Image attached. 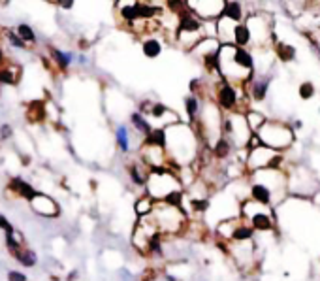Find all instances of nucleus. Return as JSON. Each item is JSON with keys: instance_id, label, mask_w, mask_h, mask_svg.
Returning <instances> with one entry per match:
<instances>
[{"instance_id": "obj_1", "label": "nucleus", "mask_w": 320, "mask_h": 281, "mask_svg": "<svg viewBox=\"0 0 320 281\" xmlns=\"http://www.w3.org/2000/svg\"><path fill=\"white\" fill-rule=\"evenodd\" d=\"M166 159L171 170L190 166L198 155V134L192 125H183L181 121L166 127Z\"/></svg>"}, {"instance_id": "obj_2", "label": "nucleus", "mask_w": 320, "mask_h": 281, "mask_svg": "<svg viewBox=\"0 0 320 281\" xmlns=\"http://www.w3.org/2000/svg\"><path fill=\"white\" fill-rule=\"evenodd\" d=\"M173 191H183V185L177 178V172L170 166L151 168L149 178L145 183V195L151 196L155 202H162Z\"/></svg>"}, {"instance_id": "obj_3", "label": "nucleus", "mask_w": 320, "mask_h": 281, "mask_svg": "<svg viewBox=\"0 0 320 281\" xmlns=\"http://www.w3.org/2000/svg\"><path fill=\"white\" fill-rule=\"evenodd\" d=\"M243 213L249 217L252 229H256V231H270L271 224H273V217H271V213L266 209V206H262L260 211H256L254 202H247V204L243 206Z\"/></svg>"}, {"instance_id": "obj_4", "label": "nucleus", "mask_w": 320, "mask_h": 281, "mask_svg": "<svg viewBox=\"0 0 320 281\" xmlns=\"http://www.w3.org/2000/svg\"><path fill=\"white\" fill-rule=\"evenodd\" d=\"M29 204H30V208H32V211L42 217H58L60 215V208H58L57 200H53L51 196L43 195V193H38Z\"/></svg>"}, {"instance_id": "obj_5", "label": "nucleus", "mask_w": 320, "mask_h": 281, "mask_svg": "<svg viewBox=\"0 0 320 281\" xmlns=\"http://www.w3.org/2000/svg\"><path fill=\"white\" fill-rule=\"evenodd\" d=\"M215 100L217 104L221 106L222 109H226V111H232V109L237 106V93H235L234 85H230L226 81H221L219 87H217V94H215Z\"/></svg>"}, {"instance_id": "obj_6", "label": "nucleus", "mask_w": 320, "mask_h": 281, "mask_svg": "<svg viewBox=\"0 0 320 281\" xmlns=\"http://www.w3.org/2000/svg\"><path fill=\"white\" fill-rule=\"evenodd\" d=\"M8 191L15 193L19 198H23V200H27V202H30L36 195H38V191L30 185L29 181L23 180V178H12L10 183H8Z\"/></svg>"}, {"instance_id": "obj_7", "label": "nucleus", "mask_w": 320, "mask_h": 281, "mask_svg": "<svg viewBox=\"0 0 320 281\" xmlns=\"http://www.w3.org/2000/svg\"><path fill=\"white\" fill-rule=\"evenodd\" d=\"M128 176H130V180H132L134 185H138V187H145L147 178H149V168L138 159L136 162L128 164Z\"/></svg>"}, {"instance_id": "obj_8", "label": "nucleus", "mask_w": 320, "mask_h": 281, "mask_svg": "<svg viewBox=\"0 0 320 281\" xmlns=\"http://www.w3.org/2000/svg\"><path fill=\"white\" fill-rule=\"evenodd\" d=\"M49 55L51 59L55 61V65H57L58 70H68L72 66V63L76 61L74 57V53L72 51H62V49H57V47H49Z\"/></svg>"}, {"instance_id": "obj_9", "label": "nucleus", "mask_w": 320, "mask_h": 281, "mask_svg": "<svg viewBox=\"0 0 320 281\" xmlns=\"http://www.w3.org/2000/svg\"><path fill=\"white\" fill-rule=\"evenodd\" d=\"M232 61H234L235 65L239 66L241 70L252 74V57H250V53L247 49H243V47H235L234 45V49H232Z\"/></svg>"}, {"instance_id": "obj_10", "label": "nucleus", "mask_w": 320, "mask_h": 281, "mask_svg": "<svg viewBox=\"0 0 320 281\" xmlns=\"http://www.w3.org/2000/svg\"><path fill=\"white\" fill-rule=\"evenodd\" d=\"M142 145H145V147H158V149H166V130L164 129H153L149 134L142 140Z\"/></svg>"}, {"instance_id": "obj_11", "label": "nucleus", "mask_w": 320, "mask_h": 281, "mask_svg": "<svg viewBox=\"0 0 320 281\" xmlns=\"http://www.w3.org/2000/svg\"><path fill=\"white\" fill-rule=\"evenodd\" d=\"M142 53L147 59H157L162 53V42L157 36H147L142 42Z\"/></svg>"}, {"instance_id": "obj_12", "label": "nucleus", "mask_w": 320, "mask_h": 281, "mask_svg": "<svg viewBox=\"0 0 320 281\" xmlns=\"http://www.w3.org/2000/svg\"><path fill=\"white\" fill-rule=\"evenodd\" d=\"M27 117L30 123H42L47 119L45 114V100H32L27 108Z\"/></svg>"}, {"instance_id": "obj_13", "label": "nucleus", "mask_w": 320, "mask_h": 281, "mask_svg": "<svg viewBox=\"0 0 320 281\" xmlns=\"http://www.w3.org/2000/svg\"><path fill=\"white\" fill-rule=\"evenodd\" d=\"M14 259L25 268H34L36 264H38V255H36V251L30 249V247H25V245H23L17 253H14Z\"/></svg>"}, {"instance_id": "obj_14", "label": "nucleus", "mask_w": 320, "mask_h": 281, "mask_svg": "<svg viewBox=\"0 0 320 281\" xmlns=\"http://www.w3.org/2000/svg\"><path fill=\"white\" fill-rule=\"evenodd\" d=\"M117 6H119V8H117V12H119V15H121V19L126 23L128 27L140 21V19H138L136 2H122V4H117Z\"/></svg>"}, {"instance_id": "obj_15", "label": "nucleus", "mask_w": 320, "mask_h": 281, "mask_svg": "<svg viewBox=\"0 0 320 281\" xmlns=\"http://www.w3.org/2000/svg\"><path fill=\"white\" fill-rule=\"evenodd\" d=\"M19 81V66H0V85H17Z\"/></svg>"}, {"instance_id": "obj_16", "label": "nucleus", "mask_w": 320, "mask_h": 281, "mask_svg": "<svg viewBox=\"0 0 320 281\" xmlns=\"http://www.w3.org/2000/svg\"><path fill=\"white\" fill-rule=\"evenodd\" d=\"M249 42H250V30L247 29V25L237 23L234 29V34H232V45H235V47H243V49H245V45Z\"/></svg>"}, {"instance_id": "obj_17", "label": "nucleus", "mask_w": 320, "mask_h": 281, "mask_svg": "<svg viewBox=\"0 0 320 281\" xmlns=\"http://www.w3.org/2000/svg\"><path fill=\"white\" fill-rule=\"evenodd\" d=\"M153 208H155V200L151 198V196H147L145 193H143L138 200H136L134 204V211L138 213V217H147L153 213Z\"/></svg>"}, {"instance_id": "obj_18", "label": "nucleus", "mask_w": 320, "mask_h": 281, "mask_svg": "<svg viewBox=\"0 0 320 281\" xmlns=\"http://www.w3.org/2000/svg\"><path fill=\"white\" fill-rule=\"evenodd\" d=\"M250 195H252V202H256V204L266 206L271 202V191L264 183H254L250 189Z\"/></svg>"}, {"instance_id": "obj_19", "label": "nucleus", "mask_w": 320, "mask_h": 281, "mask_svg": "<svg viewBox=\"0 0 320 281\" xmlns=\"http://www.w3.org/2000/svg\"><path fill=\"white\" fill-rule=\"evenodd\" d=\"M162 242H164V234H160V232L153 234V236L147 240V244H145V253H149L151 257H162L164 255Z\"/></svg>"}, {"instance_id": "obj_20", "label": "nucleus", "mask_w": 320, "mask_h": 281, "mask_svg": "<svg viewBox=\"0 0 320 281\" xmlns=\"http://www.w3.org/2000/svg\"><path fill=\"white\" fill-rule=\"evenodd\" d=\"M222 17H226L230 21L239 23L243 17V8L239 2H224V8H222Z\"/></svg>"}, {"instance_id": "obj_21", "label": "nucleus", "mask_w": 320, "mask_h": 281, "mask_svg": "<svg viewBox=\"0 0 320 281\" xmlns=\"http://www.w3.org/2000/svg\"><path fill=\"white\" fill-rule=\"evenodd\" d=\"M14 30H15V34L21 38L27 45H34V43L38 42V36H36L34 29H32L30 25H27V23H19Z\"/></svg>"}, {"instance_id": "obj_22", "label": "nucleus", "mask_w": 320, "mask_h": 281, "mask_svg": "<svg viewBox=\"0 0 320 281\" xmlns=\"http://www.w3.org/2000/svg\"><path fill=\"white\" fill-rule=\"evenodd\" d=\"M130 123H132V127L136 129V132H140L143 138L149 134L151 130H153V127H151V123L145 119V117L140 114V111H134L132 116H130Z\"/></svg>"}, {"instance_id": "obj_23", "label": "nucleus", "mask_w": 320, "mask_h": 281, "mask_svg": "<svg viewBox=\"0 0 320 281\" xmlns=\"http://www.w3.org/2000/svg\"><path fill=\"white\" fill-rule=\"evenodd\" d=\"M115 142H117V147L122 153L130 151V134H128V129L124 125H119L117 130H115Z\"/></svg>"}, {"instance_id": "obj_24", "label": "nucleus", "mask_w": 320, "mask_h": 281, "mask_svg": "<svg viewBox=\"0 0 320 281\" xmlns=\"http://www.w3.org/2000/svg\"><path fill=\"white\" fill-rule=\"evenodd\" d=\"M4 244H6L8 251L14 255V253H17L23 247V236L17 231L8 232V234H4Z\"/></svg>"}, {"instance_id": "obj_25", "label": "nucleus", "mask_w": 320, "mask_h": 281, "mask_svg": "<svg viewBox=\"0 0 320 281\" xmlns=\"http://www.w3.org/2000/svg\"><path fill=\"white\" fill-rule=\"evenodd\" d=\"M185 109H186V114H188V121H190V123L196 121L198 111H200V98H198V96L188 94V96L185 98Z\"/></svg>"}, {"instance_id": "obj_26", "label": "nucleus", "mask_w": 320, "mask_h": 281, "mask_svg": "<svg viewBox=\"0 0 320 281\" xmlns=\"http://www.w3.org/2000/svg\"><path fill=\"white\" fill-rule=\"evenodd\" d=\"M250 238H252V229H250L249 224L239 221V224L235 227L234 234H232V240H235V242H247Z\"/></svg>"}, {"instance_id": "obj_27", "label": "nucleus", "mask_w": 320, "mask_h": 281, "mask_svg": "<svg viewBox=\"0 0 320 281\" xmlns=\"http://www.w3.org/2000/svg\"><path fill=\"white\" fill-rule=\"evenodd\" d=\"M230 149L232 147H230V142H228L226 138H219L213 145V155L217 159H224V157L230 155Z\"/></svg>"}, {"instance_id": "obj_28", "label": "nucleus", "mask_w": 320, "mask_h": 281, "mask_svg": "<svg viewBox=\"0 0 320 281\" xmlns=\"http://www.w3.org/2000/svg\"><path fill=\"white\" fill-rule=\"evenodd\" d=\"M239 224V221H234V219H228V221H222L221 224H219V229H217V232L221 234L222 238H230L232 240V234H234L235 227Z\"/></svg>"}, {"instance_id": "obj_29", "label": "nucleus", "mask_w": 320, "mask_h": 281, "mask_svg": "<svg viewBox=\"0 0 320 281\" xmlns=\"http://www.w3.org/2000/svg\"><path fill=\"white\" fill-rule=\"evenodd\" d=\"M4 38H6L8 42H10V45H12V47H15V49H29V45L23 42V40L17 36V34H15L14 29L4 30Z\"/></svg>"}, {"instance_id": "obj_30", "label": "nucleus", "mask_w": 320, "mask_h": 281, "mask_svg": "<svg viewBox=\"0 0 320 281\" xmlns=\"http://www.w3.org/2000/svg\"><path fill=\"white\" fill-rule=\"evenodd\" d=\"M188 204H190V208L194 209V211H200V213L209 209V200H207V198H190Z\"/></svg>"}, {"instance_id": "obj_31", "label": "nucleus", "mask_w": 320, "mask_h": 281, "mask_svg": "<svg viewBox=\"0 0 320 281\" xmlns=\"http://www.w3.org/2000/svg\"><path fill=\"white\" fill-rule=\"evenodd\" d=\"M266 91H268V81H256L254 85H252V96H254V100H262Z\"/></svg>"}, {"instance_id": "obj_32", "label": "nucleus", "mask_w": 320, "mask_h": 281, "mask_svg": "<svg viewBox=\"0 0 320 281\" xmlns=\"http://www.w3.org/2000/svg\"><path fill=\"white\" fill-rule=\"evenodd\" d=\"M12 136H14V129H12V125H8V123L0 125V140H2V142H6V140H10Z\"/></svg>"}, {"instance_id": "obj_33", "label": "nucleus", "mask_w": 320, "mask_h": 281, "mask_svg": "<svg viewBox=\"0 0 320 281\" xmlns=\"http://www.w3.org/2000/svg\"><path fill=\"white\" fill-rule=\"evenodd\" d=\"M279 57L283 59V61H290V59L294 57V49L288 47V45H285V43H281V45H279Z\"/></svg>"}, {"instance_id": "obj_34", "label": "nucleus", "mask_w": 320, "mask_h": 281, "mask_svg": "<svg viewBox=\"0 0 320 281\" xmlns=\"http://www.w3.org/2000/svg\"><path fill=\"white\" fill-rule=\"evenodd\" d=\"M6 277L8 281H29L27 274H25V272H19V270H10Z\"/></svg>"}, {"instance_id": "obj_35", "label": "nucleus", "mask_w": 320, "mask_h": 281, "mask_svg": "<svg viewBox=\"0 0 320 281\" xmlns=\"http://www.w3.org/2000/svg\"><path fill=\"white\" fill-rule=\"evenodd\" d=\"M0 231L4 232V234H8V232H14L15 227L10 221H8V217L4 215V213H0Z\"/></svg>"}, {"instance_id": "obj_36", "label": "nucleus", "mask_w": 320, "mask_h": 281, "mask_svg": "<svg viewBox=\"0 0 320 281\" xmlns=\"http://www.w3.org/2000/svg\"><path fill=\"white\" fill-rule=\"evenodd\" d=\"M314 93V89L311 83H303L301 89H299V94H301V98H311V94Z\"/></svg>"}, {"instance_id": "obj_37", "label": "nucleus", "mask_w": 320, "mask_h": 281, "mask_svg": "<svg viewBox=\"0 0 320 281\" xmlns=\"http://www.w3.org/2000/svg\"><path fill=\"white\" fill-rule=\"evenodd\" d=\"M57 6H60L62 10H72V8L76 6V2L74 0H58Z\"/></svg>"}, {"instance_id": "obj_38", "label": "nucleus", "mask_w": 320, "mask_h": 281, "mask_svg": "<svg viewBox=\"0 0 320 281\" xmlns=\"http://www.w3.org/2000/svg\"><path fill=\"white\" fill-rule=\"evenodd\" d=\"M79 277V272L78 270H72L70 274H68V281H76Z\"/></svg>"}, {"instance_id": "obj_39", "label": "nucleus", "mask_w": 320, "mask_h": 281, "mask_svg": "<svg viewBox=\"0 0 320 281\" xmlns=\"http://www.w3.org/2000/svg\"><path fill=\"white\" fill-rule=\"evenodd\" d=\"M6 65V55H4V49H2V45H0V66Z\"/></svg>"}]
</instances>
